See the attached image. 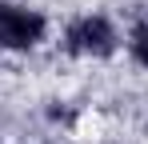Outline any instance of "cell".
I'll list each match as a JSON object with an SVG mask.
<instances>
[{"mask_svg": "<svg viewBox=\"0 0 148 144\" xmlns=\"http://www.w3.org/2000/svg\"><path fill=\"white\" fill-rule=\"evenodd\" d=\"M52 56L68 68H112L124 56V16L104 4L68 8L56 24Z\"/></svg>", "mask_w": 148, "mask_h": 144, "instance_id": "1", "label": "cell"}, {"mask_svg": "<svg viewBox=\"0 0 148 144\" xmlns=\"http://www.w3.org/2000/svg\"><path fill=\"white\" fill-rule=\"evenodd\" d=\"M56 12L40 0H0V56L44 60L56 44Z\"/></svg>", "mask_w": 148, "mask_h": 144, "instance_id": "2", "label": "cell"}, {"mask_svg": "<svg viewBox=\"0 0 148 144\" xmlns=\"http://www.w3.org/2000/svg\"><path fill=\"white\" fill-rule=\"evenodd\" d=\"M128 68L148 76V8H136L124 16V56Z\"/></svg>", "mask_w": 148, "mask_h": 144, "instance_id": "3", "label": "cell"}, {"mask_svg": "<svg viewBox=\"0 0 148 144\" xmlns=\"http://www.w3.org/2000/svg\"><path fill=\"white\" fill-rule=\"evenodd\" d=\"M92 144H136L132 136H120V132H104V136H96Z\"/></svg>", "mask_w": 148, "mask_h": 144, "instance_id": "4", "label": "cell"}, {"mask_svg": "<svg viewBox=\"0 0 148 144\" xmlns=\"http://www.w3.org/2000/svg\"><path fill=\"white\" fill-rule=\"evenodd\" d=\"M4 76H8V60L0 56V80H4Z\"/></svg>", "mask_w": 148, "mask_h": 144, "instance_id": "5", "label": "cell"}]
</instances>
